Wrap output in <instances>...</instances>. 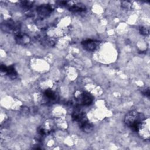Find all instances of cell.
<instances>
[{
  "mask_svg": "<svg viewBox=\"0 0 150 150\" xmlns=\"http://www.w3.org/2000/svg\"><path fill=\"white\" fill-rule=\"evenodd\" d=\"M145 120V115L136 110L128 112L124 117L125 124L134 132H139Z\"/></svg>",
  "mask_w": 150,
  "mask_h": 150,
  "instance_id": "1",
  "label": "cell"
},
{
  "mask_svg": "<svg viewBox=\"0 0 150 150\" xmlns=\"http://www.w3.org/2000/svg\"><path fill=\"white\" fill-rule=\"evenodd\" d=\"M71 117L74 121L77 122L79 127L83 132L88 133L93 130V124L88 121L86 114L80 109H75L72 113Z\"/></svg>",
  "mask_w": 150,
  "mask_h": 150,
  "instance_id": "2",
  "label": "cell"
},
{
  "mask_svg": "<svg viewBox=\"0 0 150 150\" xmlns=\"http://www.w3.org/2000/svg\"><path fill=\"white\" fill-rule=\"evenodd\" d=\"M93 101V97L88 92H83L77 98V103L80 105L88 106Z\"/></svg>",
  "mask_w": 150,
  "mask_h": 150,
  "instance_id": "3",
  "label": "cell"
},
{
  "mask_svg": "<svg viewBox=\"0 0 150 150\" xmlns=\"http://www.w3.org/2000/svg\"><path fill=\"white\" fill-rule=\"evenodd\" d=\"M100 42L96 40L93 39H87L81 42V45L83 47L87 50L90 52L94 51L98 46Z\"/></svg>",
  "mask_w": 150,
  "mask_h": 150,
  "instance_id": "4",
  "label": "cell"
},
{
  "mask_svg": "<svg viewBox=\"0 0 150 150\" xmlns=\"http://www.w3.org/2000/svg\"><path fill=\"white\" fill-rule=\"evenodd\" d=\"M1 72L6 74V75L11 79H15L17 77V72L13 66H9L7 67L5 65L1 64Z\"/></svg>",
  "mask_w": 150,
  "mask_h": 150,
  "instance_id": "5",
  "label": "cell"
},
{
  "mask_svg": "<svg viewBox=\"0 0 150 150\" xmlns=\"http://www.w3.org/2000/svg\"><path fill=\"white\" fill-rule=\"evenodd\" d=\"M15 39L18 44L23 46L29 44L30 42V37L28 35L22 33H18L15 35Z\"/></svg>",
  "mask_w": 150,
  "mask_h": 150,
  "instance_id": "6",
  "label": "cell"
},
{
  "mask_svg": "<svg viewBox=\"0 0 150 150\" xmlns=\"http://www.w3.org/2000/svg\"><path fill=\"white\" fill-rule=\"evenodd\" d=\"M53 11L51 6L49 5H40L37 8V12L42 17H46L50 15Z\"/></svg>",
  "mask_w": 150,
  "mask_h": 150,
  "instance_id": "7",
  "label": "cell"
},
{
  "mask_svg": "<svg viewBox=\"0 0 150 150\" xmlns=\"http://www.w3.org/2000/svg\"><path fill=\"white\" fill-rule=\"evenodd\" d=\"M86 6L82 4H73L69 8V10L74 12H80L86 11Z\"/></svg>",
  "mask_w": 150,
  "mask_h": 150,
  "instance_id": "8",
  "label": "cell"
},
{
  "mask_svg": "<svg viewBox=\"0 0 150 150\" xmlns=\"http://www.w3.org/2000/svg\"><path fill=\"white\" fill-rule=\"evenodd\" d=\"M43 95L47 99L48 101H50L51 102L56 101V93L50 89H47L46 90L44 93Z\"/></svg>",
  "mask_w": 150,
  "mask_h": 150,
  "instance_id": "9",
  "label": "cell"
},
{
  "mask_svg": "<svg viewBox=\"0 0 150 150\" xmlns=\"http://www.w3.org/2000/svg\"><path fill=\"white\" fill-rule=\"evenodd\" d=\"M139 32L141 35H142L144 36H146L149 34L148 29H146L145 27H143V26H141L139 28Z\"/></svg>",
  "mask_w": 150,
  "mask_h": 150,
  "instance_id": "10",
  "label": "cell"
},
{
  "mask_svg": "<svg viewBox=\"0 0 150 150\" xmlns=\"http://www.w3.org/2000/svg\"><path fill=\"white\" fill-rule=\"evenodd\" d=\"M141 93L143 95L147 97H149L150 96V91L149 88H144L141 90Z\"/></svg>",
  "mask_w": 150,
  "mask_h": 150,
  "instance_id": "11",
  "label": "cell"
},
{
  "mask_svg": "<svg viewBox=\"0 0 150 150\" xmlns=\"http://www.w3.org/2000/svg\"><path fill=\"white\" fill-rule=\"evenodd\" d=\"M121 5H122V7L124 8H130V6H131V4L129 1H123L122 2Z\"/></svg>",
  "mask_w": 150,
  "mask_h": 150,
  "instance_id": "12",
  "label": "cell"
},
{
  "mask_svg": "<svg viewBox=\"0 0 150 150\" xmlns=\"http://www.w3.org/2000/svg\"><path fill=\"white\" fill-rule=\"evenodd\" d=\"M22 5L24 8H29L31 6L32 4H31V2H29V1H23V2H22Z\"/></svg>",
  "mask_w": 150,
  "mask_h": 150,
  "instance_id": "13",
  "label": "cell"
}]
</instances>
